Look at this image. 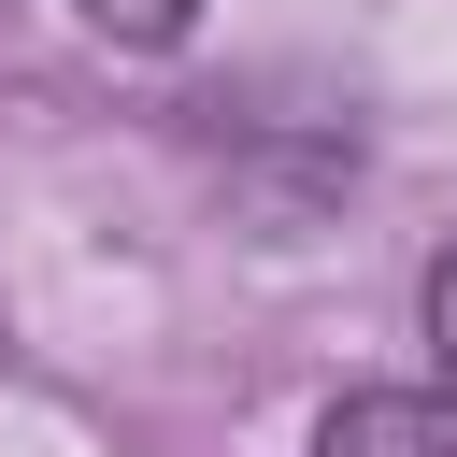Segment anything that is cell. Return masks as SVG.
Returning a JSON list of instances; mask_svg holds the SVG:
<instances>
[{
    "label": "cell",
    "instance_id": "3",
    "mask_svg": "<svg viewBox=\"0 0 457 457\" xmlns=\"http://www.w3.org/2000/svg\"><path fill=\"white\" fill-rule=\"evenodd\" d=\"M428 357H443V386H457V257L428 271Z\"/></svg>",
    "mask_w": 457,
    "mask_h": 457
},
{
    "label": "cell",
    "instance_id": "1",
    "mask_svg": "<svg viewBox=\"0 0 457 457\" xmlns=\"http://www.w3.org/2000/svg\"><path fill=\"white\" fill-rule=\"evenodd\" d=\"M314 457H457V386H357Z\"/></svg>",
    "mask_w": 457,
    "mask_h": 457
},
{
    "label": "cell",
    "instance_id": "2",
    "mask_svg": "<svg viewBox=\"0 0 457 457\" xmlns=\"http://www.w3.org/2000/svg\"><path fill=\"white\" fill-rule=\"evenodd\" d=\"M86 29H100V43H129V57H157V43H186V29H200V0H86Z\"/></svg>",
    "mask_w": 457,
    "mask_h": 457
}]
</instances>
